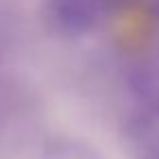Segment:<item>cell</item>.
I'll return each mask as SVG.
<instances>
[{
    "label": "cell",
    "mask_w": 159,
    "mask_h": 159,
    "mask_svg": "<svg viewBox=\"0 0 159 159\" xmlns=\"http://www.w3.org/2000/svg\"><path fill=\"white\" fill-rule=\"evenodd\" d=\"M135 139L148 159H159V94L150 96L144 113L135 124Z\"/></svg>",
    "instance_id": "2"
},
{
    "label": "cell",
    "mask_w": 159,
    "mask_h": 159,
    "mask_svg": "<svg viewBox=\"0 0 159 159\" xmlns=\"http://www.w3.org/2000/svg\"><path fill=\"white\" fill-rule=\"evenodd\" d=\"M102 0H50V20L61 33H85L100 16Z\"/></svg>",
    "instance_id": "1"
},
{
    "label": "cell",
    "mask_w": 159,
    "mask_h": 159,
    "mask_svg": "<svg viewBox=\"0 0 159 159\" xmlns=\"http://www.w3.org/2000/svg\"><path fill=\"white\" fill-rule=\"evenodd\" d=\"M35 159H98L94 150L74 139H52L44 144Z\"/></svg>",
    "instance_id": "3"
}]
</instances>
